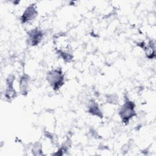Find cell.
Returning <instances> with one entry per match:
<instances>
[{"label":"cell","instance_id":"8","mask_svg":"<svg viewBox=\"0 0 156 156\" xmlns=\"http://www.w3.org/2000/svg\"><path fill=\"white\" fill-rule=\"evenodd\" d=\"M57 53L60 55V57L62 58L63 60H64L66 62H69L72 60L73 58V55L72 54L67 51L63 50L62 49H59L57 51Z\"/></svg>","mask_w":156,"mask_h":156},{"label":"cell","instance_id":"7","mask_svg":"<svg viewBox=\"0 0 156 156\" xmlns=\"http://www.w3.org/2000/svg\"><path fill=\"white\" fill-rule=\"evenodd\" d=\"M88 112L91 115L98 116L101 118L103 117V114L100 108L99 107L98 104L93 100H91L88 103Z\"/></svg>","mask_w":156,"mask_h":156},{"label":"cell","instance_id":"5","mask_svg":"<svg viewBox=\"0 0 156 156\" xmlns=\"http://www.w3.org/2000/svg\"><path fill=\"white\" fill-rule=\"evenodd\" d=\"M15 78L13 75H9L6 80V88L5 91V97L6 99L11 100L16 96V93L13 88V82Z\"/></svg>","mask_w":156,"mask_h":156},{"label":"cell","instance_id":"3","mask_svg":"<svg viewBox=\"0 0 156 156\" xmlns=\"http://www.w3.org/2000/svg\"><path fill=\"white\" fill-rule=\"evenodd\" d=\"M43 37L44 32L41 29L38 27L32 29L27 34V43L32 46H37L41 42Z\"/></svg>","mask_w":156,"mask_h":156},{"label":"cell","instance_id":"2","mask_svg":"<svg viewBox=\"0 0 156 156\" xmlns=\"http://www.w3.org/2000/svg\"><path fill=\"white\" fill-rule=\"evenodd\" d=\"M119 115L121 121L127 124L129 121L136 115L135 103L129 99H126L119 109Z\"/></svg>","mask_w":156,"mask_h":156},{"label":"cell","instance_id":"9","mask_svg":"<svg viewBox=\"0 0 156 156\" xmlns=\"http://www.w3.org/2000/svg\"><path fill=\"white\" fill-rule=\"evenodd\" d=\"M32 152L34 155H42V147L40 143H36L32 148Z\"/></svg>","mask_w":156,"mask_h":156},{"label":"cell","instance_id":"1","mask_svg":"<svg viewBox=\"0 0 156 156\" xmlns=\"http://www.w3.org/2000/svg\"><path fill=\"white\" fill-rule=\"evenodd\" d=\"M46 80L54 90H58L64 84L65 77L62 70L57 68L48 71Z\"/></svg>","mask_w":156,"mask_h":156},{"label":"cell","instance_id":"6","mask_svg":"<svg viewBox=\"0 0 156 156\" xmlns=\"http://www.w3.org/2000/svg\"><path fill=\"white\" fill-rule=\"evenodd\" d=\"M29 76L27 74H23L20 79L19 83V90L21 94L26 96L29 92Z\"/></svg>","mask_w":156,"mask_h":156},{"label":"cell","instance_id":"4","mask_svg":"<svg viewBox=\"0 0 156 156\" xmlns=\"http://www.w3.org/2000/svg\"><path fill=\"white\" fill-rule=\"evenodd\" d=\"M38 15V12L35 4H32L29 5L26 8L24 12L21 16V22L23 24H26L32 21Z\"/></svg>","mask_w":156,"mask_h":156}]
</instances>
